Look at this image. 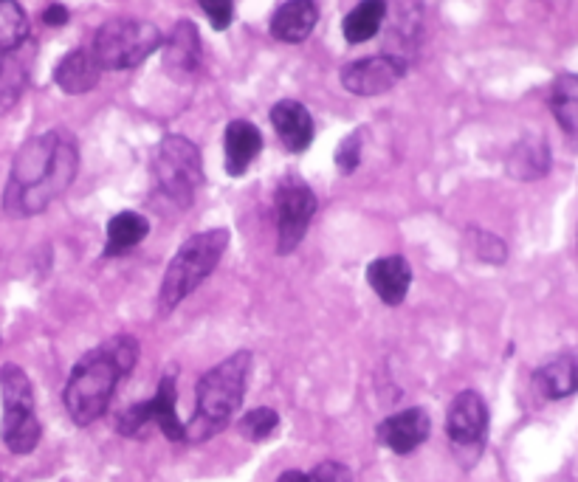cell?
<instances>
[{"mask_svg": "<svg viewBox=\"0 0 578 482\" xmlns=\"http://www.w3.org/2000/svg\"><path fill=\"white\" fill-rule=\"evenodd\" d=\"M407 74V63L395 54H378L342 68V85L353 96H378L392 91Z\"/></svg>", "mask_w": 578, "mask_h": 482, "instance_id": "cell-9", "label": "cell"}, {"mask_svg": "<svg viewBox=\"0 0 578 482\" xmlns=\"http://www.w3.org/2000/svg\"><path fill=\"white\" fill-rule=\"evenodd\" d=\"M277 482H311L305 471H285Z\"/></svg>", "mask_w": 578, "mask_h": 482, "instance_id": "cell-33", "label": "cell"}, {"mask_svg": "<svg viewBox=\"0 0 578 482\" xmlns=\"http://www.w3.org/2000/svg\"><path fill=\"white\" fill-rule=\"evenodd\" d=\"M271 125L291 153H305L313 144V119L297 99H282L271 108Z\"/></svg>", "mask_w": 578, "mask_h": 482, "instance_id": "cell-13", "label": "cell"}, {"mask_svg": "<svg viewBox=\"0 0 578 482\" xmlns=\"http://www.w3.org/2000/svg\"><path fill=\"white\" fill-rule=\"evenodd\" d=\"M251 373V353H235L226 361H220L218 367H212L209 373L198 381L195 389V415L189 423H184V440L189 443H204L209 437H215L229 426V420L235 418V412L243 404L246 384Z\"/></svg>", "mask_w": 578, "mask_h": 482, "instance_id": "cell-2", "label": "cell"}, {"mask_svg": "<svg viewBox=\"0 0 578 482\" xmlns=\"http://www.w3.org/2000/svg\"><path fill=\"white\" fill-rule=\"evenodd\" d=\"M77 141L63 130H48L20 147L3 192V209L15 218L46 212L77 178Z\"/></svg>", "mask_w": 578, "mask_h": 482, "instance_id": "cell-1", "label": "cell"}, {"mask_svg": "<svg viewBox=\"0 0 578 482\" xmlns=\"http://www.w3.org/2000/svg\"><path fill=\"white\" fill-rule=\"evenodd\" d=\"M277 246L280 254H291L302 243V237L316 215V195L302 181H282L277 189Z\"/></svg>", "mask_w": 578, "mask_h": 482, "instance_id": "cell-8", "label": "cell"}, {"mask_svg": "<svg viewBox=\"0 0 578 482\" xmlns=\"http://www.w3.org/2000/svg\"><path fill=\"white\" fill-rule=\"evenodd\" d=\"M429 429H432V420L429 415L418 409V406H412V409H404V412H395L390 418L384 420L381 426H378V443L381 446H387L395 454H409V451H415L421 443H426V437H429Z\"/></svg>", "mask_w": 578, "mask_h": 482, "instance_id": "cell-11", "label": "cell"}, {"mask_svg": "<svg viewBox=\"0 0 578 482\" xmlns=\"http://www.w3.org/2000/svg\"><path fill=\"white\" fill-rule=\"evenodd\" d=\"M150 232V223L139 212H119L110 218L108 234H105V257H119L136 249L141 240Z\"/></svg>", "mask_w": 578, "mask_h": 482, "instance_id": "cell-21", "label": "cell"}, {"mask_svg": "<svg viewBox=\"0 0 578 482\" xmlns=\"http://www.w3.org/2000/svg\"><path fill=\"white\" fill-rule=\"evenodd\" d=\"M308 480L311 482H353V471L342 463H319V466L313 468L311 474H308Z\"/></svg>", "mask_w": 578, "mask_h": 482, "instance_id": "cell-31", "label": "cell"}, {"mask_svg": "<svg viewBox=\"0 0 578 482\" xmlns=\"http://www.w3.org/2000/svg\"><path fill=\"white\" fill-rule=\"evenodd\" d=\"M23 46L0 54V113H9V110L15 108L23 91H26V85H29L32 54H26Z\"/></svg>", "mask_w": 578, "mask_h": 482, "instance_id": "cell-18", "label": "cell"}, {"mask_svg": "<svg viewBox=\"0 0 578 482\" xmlns=\"http://www.w3.org/2000/svg\"><path fill=\"white\" fill-rule=\"evenodd\" d=\"M29 40V17L17 0H0V54L15 51Z\"/></svg>", "mask_w": 578, "mask_h": 482, "instance_id": "cell-24", "label": "cell"}, {"mask_svg": "<svg viewBox=\"0 0 578 482\" xmlns=\"http://www.w3.org/2000/svg\"><path fill=\"white\" fill-rule=\"evenodd\" d=\"M471 249L485 263H502L505 260V243L500 237L483 232V229H471Z\"/></svg>", "mask_w": 578, "mask_h": 482, "instance_id": "cell-28", "label": "cell"}, {"mask_svg": "<svg viewBox=\"0 0 578 482\" xmlns=\"http://www.w3.org/2000/svg\"><path fill=\"white\" fill-rule=\"evenodd\" d=\"M533 384L550 401H559V398L573 395V392H578V358L562 356L547 361L545 367L536 370Z\"/></svg>", "mask_w": 578, "mask_h": 482, "instance_id": "cell-20", "label": "cell"}, {"mask_svg": "<svg viewBox=\"0 0 578 482\" xmlns=\"http://www.w3.org/2000/svg\"><path fill=\"white\" fill-rule=\"evenodd\" d=\"M102 77V68L96 63L91 48H74L54 68V82L57 88L68 96H79L94 91Z\"/></svg>", "mask_w": 578, "mask_h": 482, "instance_id": "cell-14", "label": "cell"}, {"mask_svg": "<svg viewBox=\"0 0 578 482\" xmlns=\"http://www.w3.org/2000/svg\"><path fill=\"white\" fill-rule=\"evenodd\" d=\"M319 23L316 0H285L271 17V37L280 43H305Z\"/></svg>", "mask_w": 578, "mask_h": 482, "instance_id": "cell-15", "label": "cell"}, {"mask_svg": "<svg viewBox=\"0 0 578 482\" xmlns=\"http://www.w3.org/2000/svg\"><path fill=\"white\" fill-rule=\"evenodd\" d=\"M122 375H125V370L113 358L108 344L94 347L91 353L79 358L71 375H68V384H65L63 392L65 409H68L71 420L77 426H88V423L102 418Z\"/></svg>", "mask_w": 578, "mask_h": 482, "instance_id": "cell-3", "label": "cell"}, {"mask_svg": "<svg viewBox=\"0 0 578 482\" xmlns=\"http://www.w3.org/2000/svg\"><path fill=\"white\" fill-rule=\"evenodd\" d=\"M550 108L553 116L559 119V125L570 133H578V77L576 74H564L553 82L550 91Z\"/></svg>", "mask_w": 578, "mask_h": 482, "instance_id": "cell-23", "label": "cell"}, {"mask_svg": "<svg viewBox=\"0 0 578 482\" xmlns=\"http://www.w3.org/2000/svg\"><path fill=\"white\" fill-rule=\"evenodd\" d=\"M68 9H65L63 3H51L46 12H43V23L46 26H65L68 23Z\"/></svg>", "mask_w": 578, "mask_h": 482, "instance_id": "cell-32", "label": "cell"}, {"mask_svg": "<svg viewBox=\"0 0 578 482\" xmlns=\"http://www.w3.org/2000/svg\"><path fill=\"white\" fill-rule=\"evenodd\" d=\"M446 429L452 437L454 449H480L488 429V409L477 392H460L449 406V420Z\"/></svg>", "mask_w": 578, "mask_h": 482, "instance_id": "cell-10", "label": "cell"}, {"mask_svg": "<svg viewBox=\"0 0 578 482\" xmlns=\"http://www.w3.org/2000/svg\"><path fill=\"white\" fill-rule=\"evenodd\" d=\"M198 3H201V9L209 17L215 32H226L232 26V17H235V3L232 0H198Z\"/></svg>", "mask_w": 578, "mask_h": 482, "instance_id": "cell-29", "label": "cell"}, {"mask_svg": "<svg viewBox=\"0 0 578 482\" xmlns=\"http://www.w3.org/2000/svg\"><path fill=\"white\" fill-rule=\"evenodd\" d=\"M361 164V133H350L336 150V167L342 175H350Z\"/></svg>", "mask_w": 578, "mask_h": 482, "instance_id": "cell-30", "label": "cell"}, {"mask_svg": "<svg viewBox=\"0 0 578 482\" xmlns=\"http://www.w3.org/2000/svg\"><path fill=\"white\" fill-rule=\"evenodd\" d=\"M263 150V136L257 125H251L246 119H235L226 127V136H223V153H226V172L232 178H240L243 172H249L254 164V158L260 156Z\"/></svg>", "mask_w": 578, "mask_h": 482, "instance_id": "cell-16", "label": "cell"}, {"mask_svg": "<svg viewBox=\"0 0 578 482\" xmlns=\"http://www.w3.org/2000/svg\"><path fill=\"white\" fill-rule=\"evenodd\" d=\"M161 48H164V65L172 74H192L201 63V34L189 20H178L170 40Z\"/></svg>", "mask_w": 578, "mask_h": 482, "instance_id": "cell-17", "label": "cell"}, {"mask_svg": "<svg viewBox=\"0 0 578 482\" xmlns=\"http://www.w3.org/2000/svg\"><path fill=\"white\" fill-rule=\"evenodd\" d=\"M547 170V150L542 141H522L511 153V172L522 181H531Z\"/></svg>", "mask_w": 578, "mask_h": 482, "instance_id": "cell-26", "label": "cell"}, {"mask_svg": "<svg viewBox=\"0 0 578 482\" xmlns=\"http://www.w3.org/2000/svg\"><path fill=\"white\" fill-rule=\"evenodd\" d=\"M0 395H3V409H34L32 381L15 364H6L0 370Z\"/></svg>", "mask_w": 578, "mask_h": 482, "instance_id": "cell-25", "label": "cell"}, {"mask_svg": "<svg viewBox=\"0 0 578 482\" xmlns=\"http://www.w3.org/2000/svg\"><path fill=\"white\" fill-rule=\"evenodd\" d=\"M384 17H387V0H361L359 6L344 17V40L350 46H359V43L373 40L375 34L381 32V26H384Z\"/></svg>", "mask_w": 578, "mask_h": 482, "instance_id": "cell-22", "label": "cell"}, {"mask_svg": "<svg viewBox=\"0 0 578 482\" xmlns=\"http://www.w3.org/2000/svg\"><path fill=\"white\" fill-rule=\"evenodd\" d=\"M153 175L158 192L178 206H189L198 187L204 184L201 150L184 136H164L153 156Z\"/></svg>", "mask_w": 578, "mask_h": 482, "instance_id": "cell-6", "label": "cell"}, {"mask_svg": "<svg viewBox=\"0 0 578 482\" xmlns=\"http://www.w3.org/2000/svg\"><path fill=\"white\" fill-rule=\"evenodd\" d=\"M277 426H280V415L268 406H257L240 418V435L251 443H263L277 432Z\"/></svg>", "mask_w": 578, "mask_h": 482, "instance_id": "cell-27", "label": "cell"}, {"mask_svg": "<svg viewBox=\"0 0 578 482\" xmlns=\"http://www.w3.org/2000/svg\"><path fill=\"white\" fill-rule=\"evenodd\" d=\"M367 282L375 291V296L384 305H401L409 294L412 285V265L401 257V254H390V257H378L367 265Z\"/></svg>", "mask_w": 578, "mask_h": 482, "instance_id": "cell-12", "label": "cell"}, {"mask_svg": "<svg viewBox=\"0 0 578 482\" xmlns=\"http://www.w3.org/2000/svg\"><path fill=\"white\" fill-rule=\"evenodd\" d=\"M229 246L226 229H209V232L189 237L167 265V274L158 291V311L172 313L187 299L198 285H204L206 277L218 268V263Z\"/></svg>", "mask_w": 578, "mask_h": 482, "instance_id": "cell-4", "label": "cell"}, {"mask_svg": "<svg viewBox=\"0 0 578 482\" xmlns=\"http://www.w3.org/2000/svg\"><path fill=\"white\" fill-rule=\"evenodd\" d=\"M40 420L34 409H6L0 423V437L12 454H32L40 443Z\"/></svg>", "mask_w": 578, "mask_h": 482, "instance_id": "cell-19", "label": "cell"}, {"mask_svg": "<svg viewBox=\"0 0 578 482\" xmlns=\"http://www.w3.org/2000/svg\"><path fill=\"white\" fill-rule=\"evenodd\" d=\"M161 46H164V37L158 32V26L147 20L116 17L99 26L91 51L102 71H127L144 63Z\"/></svg>", "mask_w": 578, "mask_h": 482, "instance_id": "cell-5", "label": "cell"}, {"mask_svg": "<svg viewBox=\"0 0 578 482\" xmlns=\"http://www.w3.org/2000/svg\"><path fill=\"white\" fill-rule=\"evenodd\" d=\"M150 423H156L167 440H184V423L178 418V387H175L172 375H167L158 384L153 398L127 409L125 415L119 418V432L122 435H136L139 429L150 426Z\"/></svg>", "mask_w": 578, "mask_h": 482, "instance_id": "cell-7", "label": "cell"}]
</instances>
